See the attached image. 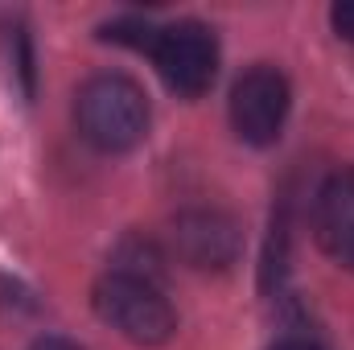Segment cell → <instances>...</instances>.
I'll return each instance as SVG.
<instances>
[{
	"label": "cell",
	"mask_w": 354,
	"mask_h": 350,
	"mask_svg": "<svg viewBox=\"0 0 354 350\" xmlns=\"http://www.w3.org/2000/svg\"><path fill=\"white\" fill-rule=\"evenodd\" d=\"M75 124L99 153H128L149 136V99L128 75H95L75 95Z\"/></svg>",
	"instance_id": "6da1fadb"
},
{
	"label": "cell",
	"mask_w": 354,
	"mask_h": 350,
	"mask_svg": "<svg viewBox=\"0 0 354 350\" xmlns=\"http://www.w3.org/2000/svg\"><path fill=\"white\" fill-rule=\"evenodd\" d=\"M91 305L99 322H107L120 338L136 347H165L177 330V313L165 301V288L128 272H103L91 288Z\"/></svg>",
	"instance_id": "7a4b0ae2"
},
{
	"label": "cell",
	"mask_w": 354,
	"mask_h": 350,
	"mask_svg": "<svg viewBox=\"0 0 354 350\" xmlns=\"http://www.w3.org/2000/svg\"><path fill=\"white\" fill-rule=\"evenodd\" d=\"M149 54H153L157 75L165 79V87L181 99L206 95L214 75H218V42H214V29H206L202 21L161 25Z\"/></svg>",
	"instance_id": "3957f363"
},
{
	"label": "cell",
	"mask_w": 354,
	"mask_h": 350,
	"mask_svg": "<svg viewBox=\"0 0 354 350\" xmlns=\"http://www.w3.org/2000/svg\"><path fill=\"white\" fill-rule=\"evenodd\" d=\"M288 107H292L288 79L276 66H252L235 83V91H231V124H235V136L243 145H256V149L276 145L280 132H284Z\"/></svg>",
	"instance_id": "277c9868"
},
{
	"label": "cell",
	"mask_w": 354,
	"mask_h": 350,
	"mask_svg": "<svg viewBox=\"0 0 354 350\" xmlns=\"http://www.w3.org/2000/svg\"><path fill=\"white\" fill-rule=\"evenodd\" d=\"M174 252L185 268L198 272H223L239 260L243 231L227 210L214 206H189L174 219Z\"/></svg>",
	"instance_id": "5b68a950"
},
{
	"label": "cell",
	"mask_w": 354,
	"mask_h": 350,
	"mask_svg": "<svg viewBox=\"0 0 354 350\" xmlns=\"http://www.w3.org/2000/svg\"><path fill=\"white\" fill-rule=\"evenodd\" d=\"M313 231L322 252L334 264L354 272V165L334 174L317 190V206H313Z\"/></svg>",
	"instance_id": "8992f818"
},
{
	"label": "cell",
	"mask_w": 354,
	"mask_h": 350,
	"mask_svg": "<svg viewBox=\"0 0 354 350\" xmlns=\"http://www.w3.org/2000/svg\"><path fill=\"white\" fill-rule=\"evenodd\" d=\"M99 37H103V42H120V46L149 50V46H153V37H157V25H149V21H140V17H120V21L103 25V33H99Z\"/></svg>",
	"instance_id": "52a82bcc"
},
{
	"label": "cell",
	"mask_w": 354,
	"mask_h": 350,
	"mask_svg": "<svg viewBox=\"0 0 354 350\" xmlns=\"http://www.w3.org/2000/svg\"><path fill=\"white\" fill-rule=\"evenodd\" d=\"M330 25H334V33H338L342 42H354V0L330 8Z\"/></svg>",
	"instance_id": "ba28073f"
},
{
	"label": "cell",
	"mask_w": 354,
	"mask_h": 350,
	"mask_svg": "<svg viewBox=\"0 0 354 350\" xmlns=\"http://www.w3.org/2000/svg\"><path fill=\"white\" fill-rule=\"evenodd\" d=\"M29 350H83L79 342H71V338H58V334H46V338H37Z\"/></svg>",
	"instance_id": "9c48e42d"
},
{
	"label": "cell",
	"mask_w": 354,
	"mask_h": 350,
	"mask_svg": "<svg viewBox=\"0 0 354 350\" xmlns=\"http://www.w3.org/2000/svg\"><path fill=\"white\" fill-rule=\"evenodd\" d=\"M272 350H326L322 342H313V338H280Z\"/></svg>",
	"instance_id": "30bf717a"
}]
</instances>
